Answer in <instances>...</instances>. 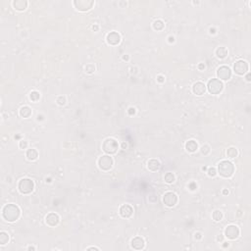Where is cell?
<instances>
[{
	"label": "cell",
	"instance_id": "6da1fadb",
	"mask_svg": "<svg viewBox=\"0 0 251 251\" xmlns=\"http://www.w3.org/2000/svg\"><path fill=\"white\" fill-rule=\"evenodd\" d=\"M20 215H21V210L15 204H7L3 207L2 217L9 223L17 221L20 218Z\"/></svg>",
	"mask_w": 251,
	"mask_h": 251
},
{
	"label": "cell",
	"instance_id": "7a4b0ae2",
	"mask_svg": "<svg viewBox=\"0 0 251 251\" xmlns=\"http://www.w3.org/2000/svg\"><path fill=\"white\" fill-rule=\"evenodd\" d=\"M218 173L223 178H230L235 173V166L230 161L223 160L218 165Z\"/></svg>",
	"mask_w": 251,
	"mask_h": 251
},
{
	"label": "cell",
	"instance_id": "3957f363",
	"mask_svg": "<svg viewBox=\"0 0 251 251\" xmlns=\"http://www.w3.org/2000/svg\"><path fill=\"white\" fill-rule=\"evenodd\" d=\"M119 149V143L116 139L114 138H106L103 141L102 144V150L108 155H113L116 154Z\"/></svg>",
	"mask_w": 251,
	"mask_h": 251
},
{
	"label": "cell",
	"instance_id": "277c9868",
	"mask_svg": "<svg viewBox=\"0 0 251 251\" xmlns=\"http://www.w3.org/2000/svg\"><path fill=\"white\" fill-rule=\"evenodd\" d=\"M35 188V183L31 179H22L18 183V189L22 194H29Z\"/></svg>",
	"mask_w": 251,
	"mask_h": 251
},
{
	"label": "cell",
	"instance_id": "5b68a950",
	"mask_svg": "<svg viewBox=\"0 0 251 251\" xmlns=\"http://www.w3.org/2000/svg\"><path fill=\"white\" fill-rule=\"evenodd\" d=\"M206 88L208 89V91L211 94H219V93L222 92L224 85L222 81H220L219 79H212L208 82Z\"/></svg>",
	"mask_w": 251,
	"mask_h": 251
},
{
	"label": "cell",
	"instance_id": "8992f818",
	"mask_svg": "<svg viewBox=\"0 0 251 251\" xmlns=\"http://www.w3.org/2000/svg\"><path fill=\"white\" fill-rule=\"evenodd\" d=\"M113 158L110 155H103L98 159V166L102 171H110L113 167Z\"/></svg>",
	"mask_w": 251,
	"mask_h": 251
},
{
	"label": "cell",
	"instance_id": "52a82bcc",
	"mask_svg": "<svg viewBox=\"0 0 251 251\" xmlns=\"http://www.w3.org/2000/svg\"><path fill=\"white\" fill-rule=\"evenodd\" d=\"M73 4L77 10L85 12L92 8V6L94 5V1H92V0H75Z\"/></svg>",
	"mask_w": 251,
	"mask_h": 251
},
{
	"label": "cell",
	"instance_id": "ba28073f",
	"mask_svg": "<svg viewBox=\"0 0 251 251\" xmlns=\"http://www.w3.org/2000/svg\"><path fill=\"white\" fill-rule=\"evenodd\" d=\"M249 66L248 63L244 60H238L233 64V71L238 76H243L248 72Z\"/></svg>",
	"mask_w": 251,
	"mask_h": 251
},
{
	"label": "cell",
	"instance_id": "9c48e42d",
	"mask_svg": "<svg viewBox=\"0 0 251 251\" xmlns=\"http://www.w3.org/2000/svg\"><path fill=\"white\" fill-rule=\"evenodd\" d=\"M240 235L239 227L236 225H230L225 229V236L230 240H235Z\"/></svg>",
	"mask_w": 251,
	"mask_h": 251
},
{
	"label": "cell",
	"instance_id": "30bf717a",
	"mask_svg": "<svg viewBox=\"0 0 251 251\" xmlns=\"http://www.w3.org/2000/svg\"><path fill=\"white\" fill-rule=\"evenodd\" d=\"M178 195L172 191L166 192L163 196V202L167 207H174L178 203Z\"/></svg>",
	"mask_w": 251,
	"mask_h": 251
},
{
	"label": "cell",
	"instance_id": "8fae6325",
	"mask_svg": "<svg viewBox=\"0 0 251 251\" xmlns=\"http://www.w3.org/2000/svg\"><path fill=\"white\" fill-rule=\"evenodd\" d=\"M217 77L220 79V81H229L232 77V70L227 66L220 67L217 71Z\"/></svg>",
	"mask_w": 251,
	"mask_h": 251
},
{
	"label": "cell",
	"instance_id": "7c38bea8",
	"mask_svg": "<svg viewBox=\"0 0 251 251\" xmlns=\"http://www.w3.org/2000/svg\"><path fill=\"white\" fill-rule=\"evenodd\" d=\"M106 40L110 45H118L121 42V35L117 32H111L107 35Z\"/></svg>",
	"mask_w": 251,
	"mask_h": 251
},
{
	"label": "cell",
	"instance_id": "4fadbf2b",
	"mask_svg": "<svg viewBox=\"0 0 251 251\" xmlns=\"http://www.w3.org/2000/svg\"><path fill=\"white\" fill-rule=\"evenodd\" d=\"M130 245H132V247L133 249L141 250V249L144 248L145 241H144V239H143L142 237L135 236V237H133V238L132 239V241H130Z\"/></svg>",
	"mask_w": 251,
	"mask_h": 251
},
{
	"label": "cell",
	"instance_id": "5bb4252c",
	"mask_svg": "<svg viewBox=\"0 0 251 251\" xmlns=\"http://www.w3.org/2000/svg\"><path fill=\"white\" fill-rule=\"evenodd\" d=\"M46 224L50 227H56L60 222V217L56 213H49L45 218Z\"/></svg>",
	"mask_w": 251,
	"mask_h": 251
},
{
	"label": "cell",
	"instance_id": "9a60e30c",
	"mask_svg": "<svg viewBox=\"0 0 251 251\" xmlns=\"http://www.w3.org/2000/svg\"><path fill=\"white\" fill-rule=\"evenodd\" d=\"M132 213H133L132 207L129 205V204H124V205L120 207V215L123 218H130L132 216Z\"/></svg>",
	"mask_w": 251,
	"mask_h": 251
},
{
	"label": "cell",
	"instance_id": "2e32d148",
	"mask_svg": "<svg viewBox=\"0 0 251 251\" xmlns=\"http://www.w3.org/2000/svg\"><path fill=\"white\" fill-rule=\"evenodd\" d=\"M192 92L195 95H203L206 92V85L202 82H197L192 86Z\"/></svg>",
	"mask_w": 251,
	"mask_h": 251
},
{
	"label": "cell",
	"instance_id": "e0dca14e",
	"mask_svg": "<svg viewBox=\"0 0 251 251\" xmlns=\"http://www.w3.org/2000/svg\"><path fill=\"white\" fill-rule=\"evenodd\" d=\"M13 6L17 11H24L28 7V1H26V0H15V1H13Z\"/></svg>",
	"mask_w": 251,
	"mask_h": 251
},
{
	"label": "cell",
	"instance_id": "ac0fdd59",
	"mask_svg": "<svg viewBox=\"0 0 251 251\" xmlns=\"http://www.w3.org/2000/svg\"><path fill=\"white\" fill-rule=\"evenodd\" d=\"M161 167V164L156 159H150L148 162H147V168H148L151 172H156L158 171Z\"/></svg>",
	"mask_w": 251,
	"mask_h": 251
},
{
	"label": "cell",
	"instance_id": "d6986e66",
	"mask_svg": "<svg viewBox=\"0 0 251 251\" xmlns=\"http://www.w3.org/2000/svg\"><path fill=\"white\" fill-rule=\"evenodd\" d=\"M185 149L188 152L193 153L198 149V144H197V142L195 141V140H192V139L188 140V141L185 143Z\"/></svg>",
	"mask_w": 251,
	"mask_h": 251
},
{
	"label": "cell",
	"instance_id": "ffe728a7",
	"mask_svg": "<svg viewBox=\"0 0 251 251\" xmlns=\"http://www.w3.org/2000/svg\"><path fill=\"white\" fill-rule=\"evenodd\" d=\"M26 158H28V160H29V161H35V160L38 159V152L36 151L35 149H29L28 151H26Z\"/></svg>",
	"mask_w": 251,
	"mask_h": 251
},
{
	"label": "cell",
	"instance_id": "44dd1931",
	"mask_svg": "<svg viewBox=\"0 0 251 251\" xmlns=\"http://www.w3.org/2000/svg\"><path fill=\"white\" fill-rule=\"evenodd\" d=\"M32 115V109L29 106H24L20 109V116L23 118H29Z\"/></svg>",
	"mask_w": 251,
	"mask_h": 251
},
{
	"label": "cell",
	"instance_id": "7402d4cb",
	"mask_svg": "<svg viewBox=\"0 0 251 251\" xmlns=\"http://www.w3.org/2000/svg\"><path fill=\"white\" fill-rule=\"evenodd\" d=\"M216 55L220 59H224L227 55V50L226 47H219L216 50Z\"/></svg>",
	"mask_w": 251,
	"mask_h": 251
},
{
	"label": "cell",
	"instance_id": "603a6c76",
	"mask_svg": "<svg viewBox=\"0 0 251 251\" xmlns=\"http://www.w3.org/2000/svg\"><path fill=\"white\" fill-rule=\"evenodd\" d=\"M237 155H238V151H237V149L236 147H230V148L227 150V156L230 159L236 158V157H237Z\"/></svg>",
	"mask_w": 251,
	"mask_h": 251
},
{
	"label": "cell",
	"instance_id": "cb8c5ba5",
	"mask_svg": "<svg viewBox=\"0 0 251 251\" xmlns=\"http://www.w3.org/2000/svg\"><path fill=\"white\" fill-rule=\"evenodd\" d=\"M164 26H165V24H164V22L162 20H157L153 23V29H155V31H162L164 29Z\"/></svg>",
	"mask_w": 251,
	"mask_h": 251
},
{
	"label": "cell",
	"instance_id": "d4e9b609",
	"mask_svg": "<svg viewBox=\"0 0 251 251\" xmlns=\"http://www.w3.org/2000/svg\"><path fill=\"white\" fill-rule=\"evenodd\" d=\"M8 241H9L8 233L5 232L0 233V244H1V245H5L6 243H8Z\"/></svg>",
	"mask_w": 251,
	"mask_h": 251
},
{
	"label": "cell",
	"instance_id": "484cf974",
	"mask_svg": "<svg viewBox=\"0 0 251 251\" xmlns=\"http://www.w3.org/2000/svg\"><path fill=\"white\" fill-rule=\"evenodd\" d=\"M39 98H40V94H39V92L36 91V90H33V91L31 92V94H29V99L33 102L38 101Z\"/></svg>",
	"mask_w": 251,
	"mask_h": 251
},
{
	"label": "cell",
	"instance_id": "4316f807",
	"mask_svg": "<svg viewBox=\"0 0 251 251\" xmlns=\"http://www.w3.org/2000/svg\"><path fill=\"white\" fill-rule=\"evenodd\" d=\"M175 180H176V177L173 173H167L165 175V182L167 183H173L175 182Z\"/></svg>",
	"mask_w": 251,
	"mask_h": 251
},
{
	"label": "cell",
	"instance_id": "83f0119b",
	"mask_svg": "<svg viewBox=\"0 0 251 251\" xmlns=\"http://www.w3.org/2000/svg\"><path fill=\"white\" fill-rule=\"evenodd\" d=\"M212 217H213V219L216 221V222H219V221H221V220L223 219L224 215H223V213L221 212V211L216 210V211H214V212H213Z\"/></svg>",
	"mask_w": 251,
	"mask_h": 251
},
{
	"label": "cell",
	"instance_id": "f1b7e54d",
	"mask_svg": "<svg viewBox=\"0 0 251 251\" xmlns=\"http://www.w3.org/2000/svg\"><path fill=\"white\" fill-rule=\"evenodd\" d=\"M85 72L88 73V74H92L93 72L95 71V66L93 65V64H88V65H86L85 66Z\"/></svg>",
	"mask_w": 251,
	"mask_h": 251
},
{
	"label": "cell",
	"instance_id": "f546056e",
	"mask_svg": "<svg viewBox=\"0 0 251 251\" xmlns=\"http://www.w3.org/2000/svg\"><path fill=\"white\" fill-rule=\"evenodd\" d=\"M210 151H211V148H210L209 145L205 144L201 147V153L204 154V155H208V154L210 153Z\"/></svg>",
	"mask_w": 251,
	"mask_h": 251
},
{
	"label": "cell",
	"instance_id": "4dcf8cb0",
	"mask_svg": "<svg viewBox=\"0 0 251 251\" xmlns=\"http://www.w3.org/2000/svg\"><path fill=\"white\" fill-rule=\"evenodd\" d=\"M57 103H58L59 105H61V106H63V105H65L66 104V102H67V99H66V97L65 96H59L58 98H57Z\"/></svg>",
	"mask_w": 251,
	"mask_h": 251
},
{
	"label": "cell",
	"instance_id": "1f68e13d",
	"mask_svg": "<svg viewBox=\"0 0 251 251\" xmlns=\"http://www.w3.org/2000/svg\"><path fill=\"white\" fill-rule=\"evenodd\" d=\"M207 173H208L209 177H215L217 175V170L215 168H209Z\"/></svg>",
	"mask_w": 251,
	"mask_h": 251
},
{
	"label": "cell",
	"instance_id": "d6a6232c",
	"mask_svg": "<svg viewBox=\"0 0 251 251\" xmlns=\"http://www.w3.org/2000/svg\"><path fill=\"white\" fill-rule=\"evenodd\" d=\"M19 147L21 149H26V147H28V142H26V140H21L19 143Z\"/></svg>",
	"mask_w": 251,
	"mask_h": 251
},
{
	"label": "cell",
	"instance_id": "836d02e7",
	"mask_svg": "<svg viewBox=\"0 0 251 251\" xmlns=\"http://www.w3.org/2000/svg\"><path fill=\"white\" fill-rule=\"evenodd\" d=\"M128 112H129V114H130V116L135 115V108H132V107H130Z\"/></svg>",
	"mask_w": 251,
	"mask_h": 251
},
{
	"label": "cell",
	"instance_id": "e575fe53",
	"mask_svg": "<svg viewBox=\"0 0 251 251\" xmlns=\"http://www.w3.org/2000/svg\"><path fill=\"white\" fill-rule=\"evenodd\" d=\"M157 79H158V82H163L165 79H164V77L163 76H158V78H157Z\"/></svg>",
	"mask_w": 251,
	"mask_h": 251
},
{
	"label": "cell",
	"instance_id": "d590c367",
	"mask_svg": "<svg viewBox=\"0 0 251 251\" xmlns=\"http://www.w3.org/2000/svg\"><path fill=\"white\" fill-rule=\"evenodd\" d=\"M198 69H199V70H203V69H205V65H203V64H199V65H198Z\"/></svg>",
	"mask_w": 251,
	"mask_h": 251
},
{
	"label": "cell",
	"instance_id": "8d00e7d4",
	"mask_svg": "<svg viewBox=\"0 0 251 251\" xmlns=\"http://www.w3.org/2000/svg\"><path fill=\"white\" fill-rule=\"evenodd\" d=\"M175 41V38H174V36H169V42H174Z\"/></svg>",
	"mask_w": 251,
	"mask_h": 251
},
{
	"label": "cell",
	"instance_id": "74e56055",
	"mask_svg": "<svg viewBox=\"0 0 251 251\" xmlns=\"http://www.w3.org/2000/svg\"><path fill=\"white\" fill-rule=\"evenodd\" d=\"M88 250H99V248H97V247H88Z\"/></svg>",
	"mask_w": 251,
	"mask_h": 251
},
{
	"label": "cell",
	"instance_id": "f35d334b",
	"mask_svg": "<svg viewBox=\"0 0 251 251\" xmlns=\"http://www.w3.org/2000/svg\"><path fill=\"white\" fill-rule=\"evenodd\" d=\"M217 240H218V241H222V240H223V236H218V237H217Z\"/></svg>",
	"mask_w": 251,
	"mask_h": 251
},
{
	"label": "cell",
	"instance_id": "ab89813d",
	"mask_svg": "<svg viewBox=\"0 0 251 251\" xmlns=\"http://www.w3.org/2000/svg\"><path fill=\"white\" fill-rule=\"evenodd\" d=\"M123 59H124V60H126V61H128V60H129V56H128V55L124 56V57H123Z\"/></svg>",
	"mask_w": 251,
	"mask_h": 251
},
{
	"label": "cell",
	"instance_id": "60d3db41",
	"mask_svg": "<svg viewBox=\"0 0 251 251\" xmlns=\"http://www.w3.org/2000/svg\"><path fill=\"white\" fill-rule=\"evenodd\" d=\"M92 29H94V31H97V29H98V26H93Z\"/></svg>",
	"mask_w": 251,
	"mask_h": 251
},
{
	"label": "cell",
	"instance_id": "b9f144b4",
	"mask_svg": "<svg viewBox=\"0 0 251 251\" xmlns=\"http://www.w3.org/2000/svg\"><path fill=\"white\" fill-rule=\"evenodd\" d=\"M224 194H229V190H227V189L224 190Z\"/></svg>",
	"mask_w": 251,
	"mask_h": 251
},
{
	"label": "cell",
	"instance_id": "7bdbcfd3",
	"mask_svg": "<svg viewBox=\"0 0 251 251\" xmlns=\"http://www.w3.org/2000/svg\"><path fill=\"white\" fill-rule=\"evenodd\" d=\"M246 79H247V81H248V82H250V76H249V75H247Z\"/></svg>",
	"mask_w": 251,
	"mask_h": 251
},
{
	"label": "cell",
	"instance_id": "ee69618b",
	"mask_svg": "<svg viewBox=\"0 0 251 251\" xmlns=\"http://www.w3.org/2000/svg\"><path fill=\"white\" fill-rule=\"evenodd\" d=\"M28 249H29V250H35V247H32V246H29Z\"/></svg>",
	"mask_w": 251,
	"mask_h": 251
}]
</instances>
